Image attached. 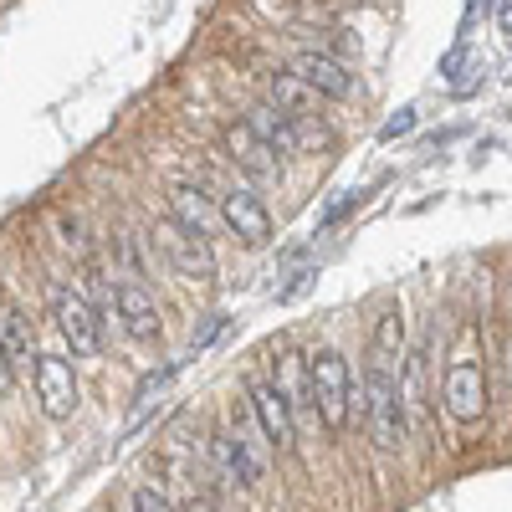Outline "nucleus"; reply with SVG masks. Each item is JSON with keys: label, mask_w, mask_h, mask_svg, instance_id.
<instances>
[{"label": "nucleus", "mask_w": 512, "mask_h": 512, "mask_svg": "<svg viewBox=\"0 0 512 512\" xmlns=\"http://www.w3.org/2000/svg\"><path fill=\"white\" fill-rule=\"evenodd\" d=\"M400 364H405V318L400 308H384L374 323L369 369H364V395L354 400L364 415V431L379 451L405 446V395H400Z\"/></svg>", "instance_id": "1"}, {"label": "nucleus", "mask_w": 512, "mask_h": 512, "mask_svg": "<svg viewBox=\"0 0 512 512\" xmlns=\"http://www.w3.org/2000/svg\"><path fill=\"white\" fill-rule=\"evenodd\" d=\"M308 374H313V410L323 420V431H349V420H354V369L349 359L338 354V349H318L308 359Z\"/></svg>", "instance_id": "2"}, {"label": "nucleus", "mask_w": 512, "mask_h": 512, "mask_svg": "<svg viewBox=\"0 0 512 512\" xmlns=\"http://www.w3.org/2000/svg\"><path fill=\"white\" fill-rule=\"evenodd\" d=\"M441 400H446V415L461 425V431L487 415V369H482V359L472 354V338H466V344L451 354L446 379H441Z\"/></svg>", "instance_id": "3"}, {"label": "nucleus", "mask_w": 512, "mask_h": 512, "mask_svg": "<svg viewBox=\"0 0 512 512\" xmlns=\"http://www.w3.org/2000/svg\"><path fill=\"white\" fill-rule=\"evenodd\" d=\"M154 246L164 251V262L175 267L180 277H190V282H210V277H216V251H210V241L195 236L190 226H180L175 216L154 221Z\"/></svg>", "instance_id": "4"}, {"label": "nucleus", "mask_w": 512, "mask_h": 512, "mask_svg": "<svg viewBox=\"0 0 512 512\" xmlns=\"http://www.w3.org/2000/svg\"><path fill=\"white\" fill-rule=\"evenodd\" d=\"M52 318H57V333L72 344V354L88 359V354L103 349V318H98V308H93L82 292L57 287V292H52Z\"/></svg>", "instance_id": "5"}, {"label": "nucleus", "mask_w": 512, "mask_h": 512, "mask_svg": "<svg viewBox=\"0 0 512 512\" xmlns=\"http://www.w3.org/2000/svg\"><path fill=\"white\" fill-rule=\"evenodd\" d=\"M246 405H251L256 420H262V431H267L272 451H292V446H297L292 405H287V395L277 390V379H272V374H256V379L246 384Z\"/></svg>", "instance_id": "6"}, {"label": "nucleus", "mask_w": 512, "mask_h": 512, "mask_svg": "<svg viewBox=\"0 0 512 512\" xmlns=\"http://www.w3.org/2000/svg\"><path fill=\"white\" fill-rule=\"evenodd\" d=\"M221 205V226L236 231L241 246H267L272 241V210L262 205V195L246 190V185H231L226 195H216Z\"/></svg>", "instance_id": "7"}, {"label": "nucleus", "mask_w": 512, "mask_h": 512, "mask_svg": "<svg viewBox=\"0 0 512 512\" xmlns=\"http://www.w3.org/2000/svg\"><path fill=\"white\" fill-rule=\"evenodd\" d=\"M36 400L47 410V420H67L77 410V374H72V359L62 354H36Z\"/></svg>", "instance_id": "8"}, {"label": "nucleus", "mask_w": 512, "mask_h": 512, "mask_svg": "<svg viewBox=\"0 0 512 512\" xmlns=\"http://www.w3.org/2000/svg\"><path fill=\"white\" fill-rule=\"evenodd\" d=\"M221 139H226V159L241 169V175H251V180H272V175H277V159H282V154H277L262 134H256L246 118H241V123H226Z\"/></svg>", "instance_id": "9"}, {"label": "nucleus", "mask_w": 512, "mask_h": 512, "mask_svg": "<svg viewBox=\"0 0 512 512\" xmlns=\"http://www.w3.org/2000/svg\"><path fill=\"white\" fill-rule=\"evenodd\" d=\"M287 72L303 77L318 98H349L354 93V72L338 62V57H328V52H297Z\"/></svg>", "instance_id": "10"}, {"label": "nucleus", "mask_w": 512, "mask_h": 512, "mask_svg": "<svg viewBox=\"0 0 512 512\" xmlns=\"http://www.w3.org/2000/svg\"><path fill=\"white\" fill-rule=\"evenodd\" d=\"M113 303H118V323L128 338H139V344L159 338V308H154V292L144 282H118Z\"/></svg>", "instance_id": "11"}, {"label": "nucleus", "mask_w": 512, "mask_h": 512, "mask_svg": "<svg viewBox=\"0 0 512 512\" xmlns=\"http://www.w3.org/2000/svg\"><path fill=\"white\" fill-rule=\"evenodd\" d=\"M272 379H277V390H282L287 405H292V420H318V410H313V374H308V359H303V354L287 349V354L272 364Z\"/></svg>", "instance_id": "12"}, {"label": "nucleus", "mask_w": 512, "mask_h": 512, "mask_svg": "<svg viewBox=\"0 0 512 512\" xmlns=\"http://www.w3.org/2000/svg\"><path fill=\"white\" fill-rule=\"evenodd\" d=\"M267 103L287 118H318V93L297 72H272L267 77Z\"/></svg>", "instance_id": "13"}, {"label": "nucleus", "mask_w": 512, "mask_h": 512, "mask_svg": "<svg viewBox=\"0 0 512 512\" xmlns=\"http://www.w3.org/2000/svg\"><path fill=\"white\" fill-rule=\"evenodd\" d=\"M169 205H175V221H180V226H190L195 236L210 241V231H216V221H221V205H210L205 190H195V185H175V190H169Z\"/></svg>", "instance_id": "14"}, {"label": "nucleus", "mask_w": 512, "mask_h": 512, "mask_svg": "<svg viewBox=\"0 0 512 512\" xmlns=\"http://www.w3.org/2000/svg\"><path fill=\"white\" fill-rule=\"evenodd\" d=\"M210 456H216V466H221V477L231 482V487H241V492H251L256 482H262V477H256V466L241 456V446L226 436V431H216V436H210Z\"/></svg>", "instance_id": "15"}, {"label": "nucleus", "mask_w": 512, "mask_h": 512, "mask_svg": "<svg viewBox=\"0 0 512 512\" xmlns=\"http://www.w3.org/2000/svg\"><path fill=\"white\" fill-rule=\"evenodd\" d=\"M0 344H6L11 364H36V359H31V354H36V333H31V323H26V313H21L16 303L0 308Z\"/></svg>", "instance_id": "16"}, {"label": "nucleus", "mask_w": 512, "mask_h": 512, "mask_svg": "<svg viewBox=\"0 0 512 512\" xmlns=\"http://www.w3.org/2000/svg\"><path fill=\"white\" fill-rule=\"evenodd\" d=\"M231 441H236V446H241V456L256 466V477H267V466H272V441H267V431H262V420L251 415V405H246V415H236Z\"/></svg>", "instance_id": "17"}, {"label": "nucleus", "mask_w": 512, "mask_h": 512, "mask_svg": "<svg viewBox=\"0 0 512 512\" xmlns=\"http://www.w3.org/2000/svg\"><path fill=\"white\" fill-rule=\"evenodd\" d=\"M246 123H251L277 154H292V118H287V113H277L272 103H256V108L246 113Z\"/></svg>", "instance_id": "18"}, {"label": "nucleus", "mask_w": 512, "mask_h": 512, "mask_svg": "<svg viewBox=\"0 0 512 512\" xmlns=\"http://www.w3.org/2000/svg\"><path fill=\"white\" fill-rule=\"evenodd\" d=\"M134 512H180V507L169 502V497H159L154 487H139V492H134Z\"/></svg>", "instance_id": "19"}, {"label": "nucleus", "mask_w": 512, "mask_h": 512, "mask_svg": "<svg viewBox=\"0 0 512 512\" xmlns=\"http://www.w3.org/2000/svg\"><path fill=\"white\" fill-rule=\"evenodd\" d=\"M359 200H364V190H349V195L338 200V205H328V210H323V221H318V226H333V221H344V216H349V210H354Z\"/></svg>", "instance_id": "20"}, {"label": "nucleus", "mask_w": 512, "mask_h": 512, "mask_svg": "<svg viewBox=\"0 0 512 512\" xmlns=\"http://www.w3.org/2000/svg\"><path fill=\"white\" fill-rule=\"evenodd\" d=\"M410 128H415V108H400V118H390L379 128V139H400V134H410Z\"/></svg>", "instance_id": "21"}, {"label": "nucleus", "mask_w": 512, "mask_h": 512, "mask_svg": "<svg viewBox=\"0 0 512 512\" xmlns=\"http://www.w3.org/2000/svg\"><path fill=\"white\" fill-rule=\"evenodd\" d=\"M11 384H16V364H11V354H6V344H0V400L11 395Z\"/></svg>", "instance_id": "22"}, {"label": "nucleus", "mask_w": 512, "mask_h": 512, "mask_svg": "<svg viewBox=\"0 0 512 512\" xmlns=\"http://www.w3.org/2000/svg\"><path fill=\"white\" fill-rule=\"evenodd\" d=\"M221 323H226L221 313H210V323H205V328H200V333L190 338V349H200V344H210V338H216V333H221Z\"/></svg>", "instance_id": "23"}, {"label": "nucleus", "mask_w": 512, "mask_h": 512, "mask_svg": "<svg viewBox=\"0 0 512 512\" xmlns=\"http://www.w3.org/2000/svg\"><path fill=\"white\" fill-rule=\"evenodd\" d=\"M180 512H221V507H216V502H210V497H190V502H185Z\"/></svg>", "instance_id": "24"}, {"label": "nucleus", "mask_w": 512, "mask_h": 512, "mask_svg": "<svg viewBox=\"0 0 512 512\" xmlns=\"http://www.w3.org/2000/svg\"><path fill=\"white\" fill-rule=\"evenodd\" d=\"M256 6H262L267 16H287V11H292V6H287V0H256Z\"/></svg>", "instance_id": "25"}, {"label": "nucleus", "mask_w": 512, "mask_h": 512, "mask_svg": "<svg viewBox=\"0 0 512 512\" xmlns=\"http://www.w3.org/2000/svg\"><path fill=\"white\" fill-rule=\"evenodd\" d=\"M497 21H502V31L512 36V0H502V6H497Z\"/></svg>", "instance_id": "26"}]
</instances>
